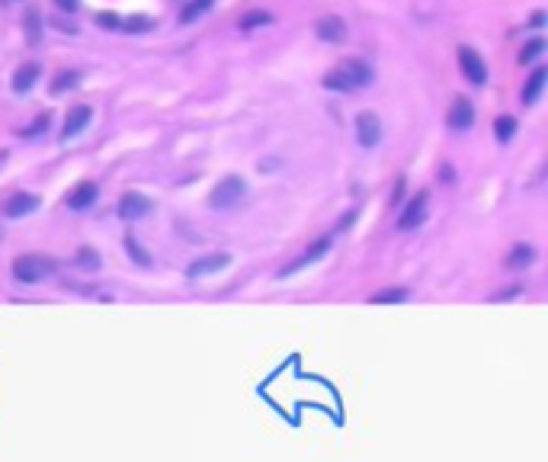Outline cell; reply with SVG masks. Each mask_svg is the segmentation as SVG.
I'll return each mask as SVG.
<instances>
[{"label": "cell", "instance_id": "obj_1", "mask_svg": "<svg viewBox=\"0 0 548 462\" xmlns=\"http://www.w3.org/2000/svg\"><path fill=\"white\" fill-rule=\"evenodd\" d=\"M51 270H55V263L49 257H42V254H23V257L13 261V277L19 283H42Z\"/></svg>", "mask_w": 548, "mask_h": 462}, {"label": "cell", "instance_id": "obj_2", "mask_svg": "<svg viewBox=\"0 0 548 462\" xmlns=\"http://www.w3.org/2000/svg\"><path fill=\"white\" fill-rule=\"evenodd\" d=\"M244 193H247V183H244V176L231 174V176H224V180H218V186L212 190L208 202H212L215 209H228V206H234V202L241 199Z\"/></svg>", "mask_w": 548, "mask_h": 462}, {"label": "cell", "instance_id": "obj_3", "mask_svg": "<svg viewBox=\"0 0 548 462\" xmlns=\"http://www.w3.org/2000/svg\"><path fill=\"white\" fill-rule=\"evenodd\" d=\"M458 67H462V74H465L472 84H484V81H488V67H484L481 55L474 49H468V45L458 49Z\"/></svg>", "mask_w": 548, "mask_h": 462}, {"label": "cell", "instance_id": "obj_4", "mask_svg": "<svg viewBox=\"0 0 548 462\" xmlns=\"http://www.w3.org/2000/svg\"><path fill=\"white\" fill-rule=\"evenodd\" d=\"M356 135H359V145L363 148H375L379 145V138H382V122H379V116L369 110H363L356 116Z\"/></svg>", "mask_w": 548, "mask_h": 462}, {"label": "cell", "instance_id": "obj_5", "mask_svg": "<svg viewBox=\"0 0 548 462\" xmlns=\"http://www.w3.org/2000/svg\"><path fill=\"white\" fill-rule=\"evenodd\" d=\"M424 219H426V193H417L414 199L404 206V212H401L398 228L401 231H410V228H417Z\"/></svg>", "mask_w": 548, "mask_h": 462}, {"label": "cell", "instance_id": "obj_6", "mask_svg": "<svg viewBox=\"0 0 548 462\" xmlns=\"http://www.w3.org/2000/svg\"><path fill=\"white\" fill-rule=\"evenodd\" d=\"M340 74L349 81V87H369L372 84V67L359 58H343Z\"/></svg>", "mask_w": 548, "mask_h": 462}, {"label": "cell", "instance_id": "obj_7", "mask_svg": "<svg viewBox=\"0 0 548 462\" xmlns=\"http://www.w3.org/2000/svg\"><path fill=\"white\" fill-rule=\"evenodd\" d=\"M446 122L452 129H472V122H474L472 100H468V97H456V103H452V106H449V113H446Z\"/></svg>", "mask_w": 548, "mask_h": 462}, {"label": "cell", "instance_id": "obj_8", "mask_svg": "<svg viewBox=\"0 0 548 462\" xmlns=\"http://www.w3.org/2000/svg\"><path fill=\"white\" fill-rule=\"evenodd\" d=\"M35 206H39V196H33V193H13L7 202H3V215H7V219H23V215L35 212Z\"/></svg>", "mask_w": 548, "mask_h": 462}, {"label": "cell", "instance_id": "obj_9", "mask_svg": "<svg viewBox=\"0 0 548 462\" xmlns=\"http://www.w3.org/2000/svg\"><path fill=\"white\" fill-rule=\"evenodd\" d=\"M315 33L317 39H324V42H343L347 39V23L340 17H321L315 23Z\"/></svg>", "mask_w": 548, "mask_h": 462}, {"label": "cell", "instance_id": "obj_10", "mask_svg": "<svg viewBox=\"0 0 548 462\" xmlns=\"http://www.w3.org/2000/svg\"><path fill=\"white\" fill-rule=\"evenodd\" d=\"M97 193H100V190H97V183H93V180H81V183H77L74 190L67 193V206L81 212V209H87V206H93V202H97Z\"/></svg>", "mask_w": 548, "mask_h": 462}, {"label": "cell", "instance_id": "obj_11", "mask_svg": "<svg viewBox=\"0 0 548 462\" xmlns=\"http://www.w3.org/2000/svg\"><path fill=\"white\" fill-rule=\"evenodd\" d=\"M151 209V202L144 199L142 193H125L122 199H119V215H122L125 222H135V219H142L144 212Z\"/></svg>", "mask_w": 548, "mask_h": 462}, {"label": "cell", "instance_id": "obj_12", "mask_svg": "<svg viewBox=\"0 0 548 462\" xmlns=\"http://www.w3.org/2000/svg\"><path fill=\"white\" fill-rule=\"evenodd\" d=\"M93 110L90 106H71L67 110V119H65V129H61V135L65 138H74V135H81L83 129H87V122H90Z\"/></svg>", "mask_w": 548, "mask_h": 462}, {"label": "cell", "instance_id": "obj_13", "mask_svg": "<svg viewBox=\"0 0 548 462\" xmlns=\"http://www.w3.org/2000/svg\"><path fill=\"white\" fill-rule=\"evenodd\" d=\"M327 251H331V238H321V241H317V244H311V247H308V251H305V257H301V261H295V263H289V267H283V270H279V277H289V273H295V270H301V267H308V263L321 261V257H324Z\"/></svg>", "mask_w": 548, "mask_h": 462}, {"label": "cell", "instance_id": "obj_14", "mask_svg": "<svg viewBox=\"0 0 548 462\" xmlns=\"http://www.w3.org/2000/svg\"><path fill=\"white\" fill-rule=\"evenodd\" d=\"M231 263V254H208L202 261L190 263V277H206V273H215V270L228 267Z\"/></svg>", "mask_w": 548, "mask_h": 462}, {"label": "cell", "instance_id": "obj_15", "mask_svg": "<svg viewBox=\"0 0 548 462\" xmlns=\"http://www.w3.org/2000/svg\"><path fill=\"white\" fill-rule=\"evenodd\" d=\"M39 81V65L35 61H26V65L17 67V74H13V90L17 93H29Z\"/></svg>", "mask_w": 548, "mask_h": 462}, {"label": "cell", "instance_id": "obj_16", "mask_svg": "<svg viewBox=\"0 0 548 462\" xmlns=\"http://www.w3.org/2000/svg\"><path fill=\"white\" fill-rule=\"evenodd\" d=\"M545 77H548L545 67H535V71L529 74V81H526V87H523V103H526V106H532V103L539 100L542 87H545Z\"/></svg>", "mask_w": 548, "mask_h": 462}, {"label": "cell", "instance_id": "obj_17", "mask_svg": "<svg viewBox=\"0 0 548 462\" xmlns=\"http://www.w3.org/2000/svg\"><path fill=\"white\" fill-rule=\"evenodd\" d=\"M23 29H26V42H29V45L39 42V35H42V17H39V10H35V7H26Z\"/></svg>", "mask_w": 548, "mask_h": 462}, {"label": "cell", "instance_id": "obj_18", "mask_svg": "<svg viewBox=\"0 0 548 462\" xmlns=\"http://www.w3.org/2000/svg\"><path fill=\"white\" fill-rule=\"evenodd\" d=\"M269 23H273V13H266V10H247L238 19L241 29H257V26H269Z\"/></svg>", "mask_w": 548, "mask_h": 462}, {"label": "cell", "instance_id": "obj_19", "mask_svg": "<svg viewBox=\"0 0 548 462\" xmlns=\"http://www.w3.org/2000/svg\"><path fill=\"white\" fill-rule=\"evenodd\" d=\"M407 289L404 286H388V289H379V292L372 295V302L375 305H395V302H404L407 299Z\"/></svg>", "mask_w": 548, "mask_h": 462}, {"label": "cell", "instance_id": "obj_20", "mask_svg": "<svg viewBox=\"0 0 548 462\" xmlns=\"http://www.w3.org/2000/svg\"><path fill=\"white\" fill-rule=\"evenodd\" d=\"M532 261H535V251H532L529 244H516L507 263H510V267H529Z\"/></svg>", "mask_w": 548, "mask_h": 462}, {"label": "cell", "instance_id": "obj_21", "mask_svg": "<svg viewBox=\"0 0 548 462\" xmlns=\"http://www.w3.org/2000/svg\"><path fill=\"white\" fill-rule=\"evenodd\" d=\"M208 7H212V0H192V3H186V7L180 10V23H192V19L202 17Z\"/></svg>", "mask_w": 548, "mask_h": 462}, {"label": "cell", "instance_id": "obj_22", "mask_svg": "<svg viewBox=\"0 0 548 462\" xmlns=\"http://www.w3.org/2000/svg\"><path fill=\"white\" fill-rule=\"evenodd\" d=\"M513 132H516V119L513 116L494 119V135H497L500 142H510V138H513Z\"/></svg>", "mask_w": 548, "mask_h": 462}, {"label": "cell", "instance_id": "obj_23", "mask_svg": "<svg viewBox=\"0 0 548 462\" xmlns=\"http://www.w3.org/2000/svg\"><path fill=\"white\" fill-rule=\"evenodd\" d=\"M542 51H545V42H542V39H532V42H526L523 51H520V65H529L532 58H539Z\"/></svg>", "mask_w": 548, "mask_h": 462}, {"label": "cell", "instance_id": "obj_24", "mask_svg": "<svg viewBox=\"0 0 548 462\" xmlns=\"http://www.w3.org/2000/svg\"><path fill=\"white\" fill-rule=\"evenodd\" d=\"M77 81H81V74H77V71H65V74H58V81H51V93L67 90V87H74Z\"/></svg>", "mask_w": 548, "mask_h": 462}, {"label": "cell", "instance_id": "obj_25", "mask_svg": "<svg viewBox=\"0 0 548 462\" xmlns=\"http://www.w3.org/2000/svg\"><path fill=\"white\" fill-rule=\"evenodd\" d=\"M324 87H331V90H353V87H349V81L340 74V71H331V74L324 77Z\"/></svg>", "mask_w": 548, "mask_h": 462}, {"label": "cell", "instance_id": "obj_26", "mask_svg": "<svg viewBox=\"0 0 548 462\" xmlns=\"http://www.w3.org/2000/svg\"><path fill=\"white\" fill-rule=\"evenodd\" d=\"M125 247L132 251V257H135V261H138V263H142V267H148V263H151V257L142 251V247H138V244H135V238H132V235L125 238Z\"/></svg>", "mask_w": 548, "mask_h": 462}, {"label": "cell", "instance_id": "obj_27", "mask_svg": "<svg viewBox=\"0 0 548 462\" xmlns=\"http://www.w3.org/2000/svg\"><path fill=\"white\" fill-rule=\"evenodd\" d=\"M49 122H51V116H49V113H42V116H39V122H33V126H29V129H23V135H26V138H29V135H42V132H45V126H49Z\"/></svg>", "mask_w": 548, "mask_h": 462}, {"label": "cell", "instance_id": "obj_28", "mask_svg": "<svg viewBox=\"0 0 548 462\" xmlns=\"http://www.w3.org/2000/svg\"><path fill=\"white\" fill-rule=\"evenodd\" d=\"M97 23H100L103 29H116L119 17H116V13H97Z\"/></svg>", "mask_w": 548, "mask_h": 462}, {"label": "cell", "instance_id": "obj_29", "mask_svg": "<svg viewBox=\"0 0 548 462\" xmlns=\"http://www.w3.org/2000/svg\"><path fill=\"white\" fill-rule=\"evenodd\" d=\"M125 29H132V33H138V29H151V19H138V17H135V19H128V26H125Z\"/></svg>", "mask_w": 548, "mask_h": 462}, {"label": "cell", "instance_id": "obj_30", "mask_svg": "<svg viewBox=\"0 0 548 462\" xmlns=\"http://www.w3.org/2000/svg\"><path fill=\"white\" fill-rule=\"evenodd\" d=\"M81 263H83V267H97L100 261H97V254H93V251H81Z\"/></svg>", "mask_w": 548, "mask_h": 462}, {"label": "cell", "instance_id": "obj_31", "mask_svg": "<svg viewBox=\"0 0 548 462\" xmlns=\"http://www.w3.org/2000/svg\"><path fill=\"white\" fill-rule=\"evenodd\" d=\"M55 3H58L61 10H67V13H74L77 10V0H55Z\"/></svg>", "mask_w": 548, "mask_h": 462}, {"label": "cell", "instance_id": "obj_32", "mask_svg": "<svg viewBox=\"0 0 548 462\" xmlns=\"http://www.w3.org/2000/svg\"><path fill=\"white\" fill-rule=\"evenodd\" d=\"M532 26H535V29L545 26V13H542V10H539V13H532Z\"/></svg>", "mask_w": 548, "mask_h": 462}]
</instances>
